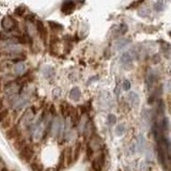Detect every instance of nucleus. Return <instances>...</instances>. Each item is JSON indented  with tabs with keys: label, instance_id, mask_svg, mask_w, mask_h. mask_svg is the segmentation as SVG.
I'll use <instances>...</instances> for the list:
<instances>
[{
	"label": "nucleus",
	"instance_id": "1",
	"mask_svg": "<svg viewBox=\"0 0 171 171\" xmlns=\"http://www.w3.org/2000/svg\"><path fill=\"white\" fill-rule=\"evenodd\" d=\"M34 116H35V108L30 107L26 110V112L22 115V117L20 118V127L22 128H27L32 124V120H33Z\"/></svg>",
	"mask_w": 171,
	"mask_h": 171
},
{
	"label": "nucleus",
	"instance_id": "2",
	"mask_svg": "<svg viewBox=\"0 0 171 171\" xmlns=\"http://www.w3.org/2000/svg\"><path fill=\"white\" fill-rule=\"evenodd\" d=\"M62 132H63V122L60 118H56L54 122L51 123V133L54 136L60 137L62 136Z\"/></svg>",
	"mask_w": 171,
	"mask_h": 171
},
{
	"label": "nucleus",
	"instance_id": "3",
	"mask_svg": "<svg viewBox=\"0 0 171 171\" xmlns=\"http://www.w3.org/2000/svg\"><path fill=\"white\" fill-rule=\"evenodd\" d=\"M1 26L4 30L7 31H12L13 29H15L17 26V22L16 20L11 16H7L4 17L2 20H1Z\"/></svg>",
	"mask_w": 171,
	"mask_h": 171
},
{
	"label": "nucleus",
	"instance_id": "4",
	"mask_svg": "<svg viewBox=\"0 0 171 171\" xmlns=\"http://www.w3.org/2000/svg\"><path fill=\"white\" fill-rule=\"evenodd\" d=\"M33 154H34L33 149H32L30 146H26V147H24L22 150H20V156L22 160L26 161V163H28V161L31 160V158L33 157Z\"/></svg>",
	"mask_w": 171,
	"mask_h": 171
},
{
	"label": "nucleus",
	"instance_id": "5",
	"mask_svg": "<svg viewBox=\"0 0 171 171\" xmlns=\"http://www.w3.org/2000/svg\"><path fill=\"white\" fill-rule=\"evenodd\" d=\"M134 60V57H133L132 52L130 51H126L124 54L121 55V58H120V61L121 63L124 64V65H130L132 66V62Z\"/></svg>",
	"mask_w": 171,
	"mask_h": 171
},
{
	"label": "nucleus",
	"instance_id": "6",
	"mask_svg": "<svg viewBox=\"0 0 171 171\" xmlns=\"http://www.w3.org/2000/svg\"><path fill=\"white\" fill-rule=\"evenodd\" d=\"M89 147L91 148V149L94 151V150H98L100 148V146H102V140L100 139V137L98 136H94V135H92V137H91V140L90 142H89L88 144Z\"/></svg>",
	"mask_w": 171,
	"mask_h": 171
},
{
	"label": "nucleus",
	"instance_id": "7",
	"mask_svg": "<svg viewBox=\"0 0 171 171\" xmlns=\"http://www.w3.org/2000/svg\"><path fill=\"white\" fill-rule=\"evenodd\" d=\"M75 9V3L73 1H65V2L62 4L61 10L64 14H70V13L73 12V10Z\"/></svg>",
	"mask_w": 171,
	"mask_h": 171
},
{
	"label": "nucleus",
	"instance_id": "8",
	"mask_svg": "<svg viewBox=\"0 0 171 171\" xmlns=\"http://www.w3.org/2000/svg\"><path fill=\"white\" fill-rule=\"evenodd\" d=\"M5 93H7V96H11L14 95L17 93V85L15 82H10L5 86Z\"/></svg>",
	"mask_w": 171,
	"mask_h": 171
},
{
	"label": "nucleus",
	"instance_id": "9",
	"mask_svg": "<svg viewBox=\"0 0 171 171\" xmlns=\"http://www.w3.org/2000/svg\"><path fill=\"white\" fill-rule=\"evenodd\" d=\"M127 100H128V102H130V104H132L133 106H138L140 103L139 96H138V94L135 92L128 93V94H127Z\"/></svg>",
	"mask_w": 171,
	"mask_h": 171
},
{
	"label": "nucleus",
	"instance_id": "10",
	"mask_svg": "<svg viewBox=\"0 0 171 171\" xmlns=\"http://www.w3.org/2000/svg\"><path fill=\"white\" fill-rule=\"evenodd\" d=\"M18 135H20V132H18V127L17 126L11 127L5 133V136H7L8 139H14V138L18 137Z\"/></svg>",
	"mask_w": 171,
	"mask_h": 171
},
{
	"label": "nucleus",
	"instance_id": "11",
	"mask_svg": "<svg viewBox=\"0 0 171 171\" xmlns=\"http://www.w3.org/2000/svg\"><path fill=\"white\" fill-rule=\"evenodd\" d=\"M80 98H81V92L80 90H79V88L75 87V88H73L70 91V98H71V100L77 102V100H79Z\"/></svg>",
	"mask_w": 171,
	"mask_h": 171
},
{
	"label": "nucleus",
	"instance_id": "12",
	"mask_svg": "<svg viewBox=\"0 0 171 171\" xmlns=\"http://www.w3.org/2000/svg\"><path fill=\"white\" fill-rule=\"evenodd\" d=\"M37 29H38V32L40 33V35H41V38L45 41L47 38V31H46V29H45L43 22H40V20L37 22Z\"/></svg>",
	"mask_w": 171,
	"mask_h": 171
},
{
	"label": "nucleus",
	"instance_id": "13",
	"mask_svg": "<svg viewBox=\"0 0 171 171\" xmlns=\"http://www.w3.org/2000/svg\"><path fill=\"white\" fill-rule=\"evenodd\" d=\"M63 154H64V160H65V164L71 165L72 161H73V153H72V149L71 148H68V149L63 152Z\"/></svg>",
	"mask_w": 171,
	"mask_h": 171
},
{
	"label": "nucleus",
	"instance_id": "14",
	"mask_svg": "<svg viewBox=\"0 0 171 171\" xmlns=\"http://www.w3.org/2000/svg\"><path fill=\"white\" fill-rule=\"evenodd\" d=\"M130 42V39H120V40H118L117 43H116V45H115L116 50H120V49L124 48V47L126 46Z\"/></svg>",
	"mask_w": 171,
	"mask_h": 171
},
{
	"label": "nucleus",
	"instance_id": "15",
	"mask_svg": "<svg viewBox=\"0 0 171 171\" xmlns=\"http://www.w3.org/2000/svg\"><path fill=\"white\" fill-rule=\"evenodd\" d=\"M157 80V76L154 74V72H151L149 75L147 76V85H148V89H151V87L156 82Z\"/></svg>",
	"mask_w": 171,
	"mask_h": 171
},
{
	"label": "nucleus",
	"instance_id": "16",
	"mask_svg": "<svg viewBox=\"0 0 171 171\" xmlns=\"http://www.w3.org/2000/svg\"><path fill=\"white\" fill-rule=\"evenodd\" d=\"M13 71L16 75H22L26 71V65L24 63H16L13 68Z\"/></svg>",
	"mask_w": 171,
	"mask_h": 171
},
{
	"label": "nucleus",
	"instance_id": "17",
	"mask_svg": "<svg viewBox=\"0 0 171 171\" xmlns=\"http://www.w3.org/2000/svg\"><path fill=\"white\" fill-rule=\"evenodd\" d=\"M93 132H94V130H93V124L91 121H89L87 124L85 125V136H90V135H93Z\"/></svg>",
	"mask_w": 171,
	"mask_h": 171
},
{
	"label": "nucleus",
	"instance_id": "18",
	"mask_svg": "<svg viewBox=\"0 0 171 171\" xmlns=\"http://www.w3.org/2000/svg\"><path fill=\"white\" fill-rule=\"evenodd\" d=\"M26 104V100L24 98H16L14 103V108L15 109H20V108L24 107V105Z\"/></svg>",
	"mask_w": 171,
	"mask_h": 171
},
{
	"label": "nucleus",
	"instance_id": "19",
	"mask_svg": "<svg viewBox=\"0 0 171 171\" xmlns=\"http://www.w3.org/2000/svg\"><path fill=\"white\" fill-rule=\"evenodd\" d=\"M146 146V141H144L143 139V136H141L140 135L139 137H138V139H137V149H138V151H142V148Z\"/></svg>",
	"mask_w": 171,
	"mask_h": 171
},
{
	"label": "nucleus",
	"instance_id": "20",
	"mask_svg": "<svg viewBox=\"0 0 171 171\" xmlns=\"http://www.w3.org/2000/svg\"><path fill=\"white\" fill-rule=\"evenodd\" d=\"M156 111L158 115H163L164 113V100H157V104H156Z\"/></svg>",
	"mask_w": 171,
	"mask_h": 171
},
{
	"label": "nucleus",
	"instance_id": "21",
	"mask_svg": "<svg viewBox=\"0 0 171 171\" xmlns=\"http://www.w3.org/2000/svg\"><path fill=\"white\" fill-rule=\"evenodd\" d=\"M153 8H154V10L157 11V12L163 11L165 8V2H163V1H156V2H154Z\"/></svg>",
	"mask_w": 171,
	"mask_h": 171
},
{
	"label": "nucleus",
	"instance_id": "22",
	"mask_svg": "<svg viewBox=\"0 0 171 171\" xmlns=\"http://www.w3.org/2000/svg\"><path fill=\"white\" fill-rule=\"evenodd\" d=\"M15 149H17V150H22L24 147H26L27 144H26V140L25 139H18L16 142H15Z\"/></svg>",
	"mask_w": 171,
	"mask_h": 171
},
{
	"label": "nucleus",
	"instance_id": "23",
	"mask_svg": "<svg viewBox=\"0 0 171 171\" xmlns=\"http://www.w3.org/2000/svg\"><path fill=\"white\" fill-rule=\"evenodd\" d=\"M102 167H103V165L100 164L96 158L92 161V168L94 171H102Z\"/></svg>",
	"mask_w": 171,
	"mask_h": 171
},
{
	"label": "nucleus",
	"instance_id": "24",
	"mask_svg": "<svg viewBox=\"0 0 171 171\" xmlns=\"http://www.w3.org/2000/svg\"><path fill=\"white\" fill-rule=\"evenodd\" d=\"M125 130H126V128H125V125L124 124H120V125H118L117 128H116V134H117L118 136H122V135L125 133Z\"/></svg>",
	"mask_w": 171,
	"mask_h": 171
},
{
	"label": "nucleus",
	"instance_id": "25",
	"mask_svg": "<svg viewBox=\"0 0 171 171\" xmlns=\"http://www.w3.org/2000/svg\"><path fill=\"white\" fill-rule=\"evenodd\" d=\"M80 150H81V144L78 142V143L76 144L75 152H74V154H73V159H74V160H76V159H78L79 154H80Z\"/></svg>",
	"mask_w": 171,
	"mask_h": 171
},
{
	"label": "nucleus",
	"instance_id": "26",
	"mask_svg": "<svg viewBox=\"0 0 171 171\" xmlns=\"http://www.w3.org/2000/svg\"><path fill=\"white\" fill-rule=\"evenodd\" d=\"M138 14H139L140 17H148L150 15V10L148 8H142L138 11Z\"/></svg>",
	"mask_w": 171,
	"mask_h": 171
},
{
	"label": "nucleus",
	"instance_id": "27",
	"mask_svg": "<svg viewBox=\"0 0 171 171\" xmlns=\"http://www.w3.org/2000/svg\"><path fill=\"white\" fill-rule=\"evenodd\" d=\"M8 117H9V110L2 109L1 111H0V122L5 121V120L8 119Z\"/></svg>",
	"mask_w": 171,
	"mask_h": 171
},
{
	"label": "nucleus",
	"instance_id": "28",
	"mask_svg": "<svg viewBox=\"0 0 171 171\" xmlns=\"http://www.w3.org/2000/svg\"><path fill=\"white\" fill-rule=\"evenodd\" d=\"M127 31V26L124 24H121L118 26V30H117V34H124Z\"/></svg>",
	"mask_w": 171,
	"mask_h": 171
},
{
	"label": "nucleus",
	"instance_id": "29",
	"mask_svg": "<svg viewBox=\"0 0 171 171\" xmlns=\"http://www.w3.org/2000/svg\"><path fill=\"white\" fill-rule=\"evenodd\" d=\"M49 26L52 30L55 31H59V30H62V26L61 25L57 24V22H49Z\"/></svg>",
	"mask_w": 171,
	"mask_h": 171
},
{
	"label": "nucleus",
	"instance_id": "30",
	"mask_svg": "<svg viewBox=\"0 0 171 171\" xmlns=\"http://www.w3.org/2000/svg\"><path fill=\"white\" fill-rule=\"evenodd\" d=\"M31 169L33 171H43V166L40 163H33L31 164Z\"/></svg>",
	"mask_w": 171,
	"mask_h": 171
},
{
	"label": "nucleus",
	"instance_id": "31",
	"mask_svg": "<svg viewBox=\"0 0 171 171\" xmlns=\"http://www.w3.org/2000/svg\"><path fill=\"white\" fill-rule=\"evenodd\" d=\"M108 123L111 125L116 124V122H117V117H116L115 115H112V113H110V115H108Z\"/></svg>",
	"mask_w": 171,
	"mask_h": 171
},
{
	"label": "nucleus",
	"instance_id": "32",
	"mask_svg": "<svg viewBox=\"0 0 171 171\" xmlns=\"http://www.w3.org/2000/svg\"><path fill=\"white\" fill-rule=\"evenodd\" d=\"M25 11H26V9H25L24 7H18V8H16V10H15V14L18 15V16H22Z\"/></svg>",
	"mask_w": 171,
	"mask_h": 171
},
{
	"label": "nucleus",
	"instance_id": "33",
	"mask_svg": "<svg viewBox=\"0 0 171 171\" xmlns=\"http://www.w3.org/2000/svg\"><path fill=\"white\" fill-rule=\"evenodd\" d=\"M64 163H65V160H64V154L62 153V154H61V156H60V159H59V165H58V168H57V170H59V169H62V168H63Z\"/></svg>",
	"mask_w": 171,
	"mask_h": 171
},
{
	"label": "nucleus",
	"instance_id": "34",
	"mask_svg": "<svg viewBox=\"0 0 171 171\" xmlns=\"http://www.w3.org/2000/svg\"><path fill=\"white\" fill-rule=\"evenodd\" d=\"M159 61H160V56H159L158 54H155L153 57H152V62H153L154 64L158 63Z\"/></svg>",
	"mask_w": 171,
	"mask_h": 171
},
{
	"label": "nucleus",
	"instance_id": "35",
	"mask_svg": "<svg viewBox=\"0 0 171 171\" xmlns=\"http://www.w3.org/2000/svg\"><path fill=\"white\" fill-rule=\"evenodd\" d=\"M123 89L125 91H128L130 89V82L128 80H124L123 81Z\"/></svg>",
	"mask_w": 171,
	"mask_h": 171
},
{
	"label": "nucleus",
	"instance_id": "36",
	"mask_svg": "<svg viewBox=\"0 0 171 171\" xmlns=\"http://www.w3.org/2000/svg\"><path fill=\"white\" fill-rule=\"evenodd\" d=\"M93 153H94V151L88 146V147H87V157H88V159H90L91 157H92Z\"/></svg>",
	"mask_w": 171,
	"mask_h": 171
},
{
	"label": "nucleus",
	"instance_id": "37",
	"mask_svg": "<svg viewBox=\"0 0 171 171\" xmlns=\"http://www.w3.org/2000/svg\"><path fill=\"white\" fill-rule=\"evenodd\" d=\"M3 109V102H2V100L0 98V111Z\"/></svg>",
	"mask_w": 171,
	"mask_h": 171
},
{
	"label": "nucleus",
	"instance_id": "38",
	"mask_svg": "<svg viewBox=\"0 0 171 171\" xmlns=\"http://www.w3.org/2000/svg\"><path fill=\"white\" fill-rule=\"evenodd\" d=\"M0 171H9V169H8L7 167H2V168L0 169Z\"/></svg>",
	"mask_w": 171,
	"mask_h": 171
},
{
	"label": "nucleus",
	"instance_id": "39",
	"mask_svg": "<svg viewBox=\"0 0 171 171\" xmlns=\"http://www.w3.org/2000/svg\"><path fill=\"white\" fill-rule=\"evenodd\" d=\"M0 92H1V83H0Z\"/></svg>",
	"mask_w": 171,
	"mask_h": 171
},
{
	"label": "nucleus",
	"instance_id": "40",
	"mask_svg": "<svg viewBox=\"0 0 171 171\" xmlns=\"http://www.w3.org/2000/svg\"><path fill=\"white\" fill-rule=\"evenodd\" d=\"M0 164H1V159H0Z\"/></svg>",
	"mask_w": 171,
	"mask_h": 171
},
{
	"label": "nucleus",
	"instance_id": "41",
	"mask_svg": "<svg viewBox=\"0 0 171 171\" xmlns=\"http://www.w3.org/2000/svg\"><path fill=\"white\" fill-rule=\"evenodd\" d=\"M0 70H1V65H0Z\"/></svg>",
	"mask_w": 171,
	"mask_h": 171
},
{
	"label": "nucleus",
	"instance_id": "42",
	"mask_svg": "<svg viewBox=\"0 0 171 171\" xmlns=\"http://www.w3.org/2000/svg\"><path fill=\"white\" fill-rule=\"evenodd\" d=\"M0 56H1V52H0Z\"/></svg>",
	"mask_w": 171,
	"mask_h": 171
}]
</instances>
